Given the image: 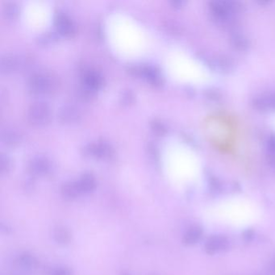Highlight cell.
Segmentation results:
<instances>
[{"mask_svg": "<svg viewBox=\"0 0 275 275\" xmlns=\"http://www.w3.org/2000/svg\"><path fill=\"white\" fill-rule=\"evenodd\" d=\"M27 86L32 93L44 95L50 92L52 89V78L45 73H35L30 76Z\"/></svg>", "mask_w": 275, "mask_h": 275, "instance_id": "7a4b0ae2", "label": "cell"}, {"mask_svg": "<svg viewBox=\"0 0 275 275\" xmlns=\"http://www.w3.org/2000/svg\"><path fill=\"white\" fill-rule=\"evenodd\" d=\"M20 9L18 5L15 2H8L3 7V14L5 17L9 20H14L18 16Z\"/></svg>", "mask_w": 275, "mask_h": 275, "instance_id": "2e32d148", "label": "cell"}, {"mask_svg": "<svg viewBox=\"0 0 275 275\" xmlns=\"http://www.w3.org/2000/svg\"><path fill=\"white\" fill-rule=\"evenodd\" d=\"M229 240L223 235H215L207 239L205 243V252L207 254H216L217 252L227 250L229 247Z\"/></svg>", "mask_w": 275, "mask_h": 275, "instance_id": "5b68a950", "label": "cell"}, {"mask_svg": "<svg viewBox=\"0 0 275 275\" xmlns=\"http://www.w3.org/2000/svg\"><path fill=\"white\" fill-rule=\"evenodd\" d=\"M80 191L82 193H90L96 187V179L95 176L91 173H85L77 181Z\"/></svg>", "mask_w": 275, "mask_h": 275, "instance_id": "4fadbf2b", "label": "cell"}, {"mask_svg": "<svg viewBox=\"0 0 275 275\" xmlns=\"http://www.w3.org/2000/svg\"><path fill=\"white\" fill-rule=\"evenodd\" d=\"M134 100L135 95L132 90L125 89V90L121 91V95H120V101L122 104H132V102H134Z\"/></svg>", "mask_w": 275, "mask_h": 275, "instance_id": "ac0fdd59", "label": "cell"}, {"mask_svg": "<svg viewBox=\"0 0 275 275\" xmlns=\"http://www.w3.org/2000/svg\"><path fill=\"white\" fill-rule=\"evenodd\" d=\"M95 94H96L95 90L83 84L78 90V96H79L80 98L83 100H92L95 97Z\"/></svg>", "mask_w": 275, "mask_h": 275, "instance_id": "ffe728a7", "label": "cell"}, {"mask_svg": "<svg viewBox=\"0 0 275 275\" xmlns=\"http://www.w3.org/2000/svg\"><path fill=\"white\" fill-rule=\"evenodd\" d=\"M254 230H252V228H248V229L245 230L243 233H242V237H243L244 241H247V242L252 241L254 239Z\"/></svg>", "mask_w": 275, "mask_h": 275, "instance_id": "7402d4cb", "label": "cell"}, {"mask_svg": "<svg viewBox=\"0 0 275 275\" xmlns=\"http://www.w3.org/2000/svg\"><path fill=\"white\" fill-rule=\"evenodd\" d=\"M1 140L5 146H15L21 142V135L13 127H6L1 132Z\"/></svg>", "mask_w": 275, "mask_h": 275, "instance_id": "8fae6325", "label": "cell"}, {"mask_svg": "<svg viewBox=\"0 0 275 275\" xmlns=\"http://www.w3.org/2000/svg\"><path fill=\"white\" fill-rule=\"evenodd\" d=\"M62 196L69 200H73L82 194L77 182H68L64 183L62 187Z\"/></svg>", "mask_w": 275, "mask_h": 275, "instance_id": "5bb4252c", "label": "cell"}, {"mask_svg": "<svg viewBox=\"0 0 275 275\" xmlns=\"http://www.w3.org/2000/svg\"><path fill=\"white\" fill-rule=\"evenodd\" d=\"M132 72L135 75H142L146 77L149 82L155 86H159L162 83V77L159 71L152 66H134Z\"/></svg>", "mask_w": 275, "mask_h": 275, "instance_id": "8992f818", "label": "cell"}, {"mask_svg": "<svg viewBox=\"0 0 275 275\" xmlns=\"http://www.w3.org/2000/svg\"><path fill=\"white\" fill-rule=\"evenodd\" d=\"M274 266H275V261H274Z\"/></svg>", "mask_w": 275, "mask_h": 275, "instance_id": "d4e9b609", "label": "cell"}, {"mask_svg": "<svg viewBox=\"0 0 275 275\" xmlns=\"http://www.w3.org/2000/svg\"><path fill=\"white\" fill-rule=\"evenodd\" d=\"M55 26L57 32L64 37H73L76 32V26L71 17L63 12H58L55 16Z\"/></svg>", "mask_w": 275, "mask_h": 275, "instance_id": "277c9868", "label": "cell"}, {"mask_svg": "<svg viewBox=\"0 0 275 275\" xmlns=\"http://www.w3.org/2000/svg\"><path fill=\"white\" fill-rule=\"evenodd\" d=\"M52 275H72L71 270L66 267H59L55 270Z\"/></svg>", "mask_w": 275, "mask_h": 275, "instance_id": "603a6c76", "label": "cell"}, {"mask_svg": "<svg viewBox=\"0 0 275 275\" xmlns=\"http://www.w3.org/2000/svg\"><path fill=\"white\" fill-rule=\"evenodd\" d=\"M21 66V58L12 53L3 55L0 60V71H2V73H12L18 70Z\"/></svg>", "mask_w": 275, "mask_h": 275, "instance_id": "9c48e42d", "label": "cell"}, {"mask_svg": "<svg viewBox=\"0 0 275 275\" xmlns=\"http://www.w3.org/2000/svg\"><path fill=\"white\" fill-rule=\"evenodd\" d=\"M30 173L36 176H44L48 175L51 171L50 160L44 156H37L30 161L28 165Z\"/></svg>", "mask_w": 275, "mask_h": 275, "instance_id": "52a82bcc", "label": "cell"}, {"mask_svg": "<svg viewBox=\"0 0 275 275\" xmlns=\"http://www.w3.org/2000/svg\"><path fill=\"white\" fill-rule=\"evenodd\" d=\"M103 78L102 75L95 70H87L82 75V84L95 91L102 87Z\"/></svg>", "mask_w": 275, "mask_h": 275, "instance_id": "30bf717a", "label": "cell"}, {"mask_svg": "<svg viewBox=\"0 0 275 275\" xmlns=\"http://www.w3.org/2000/svg\"><path fill=\"white\" fill-rule=\"evenodd\" d=\"M271 147L273 148V150H275V137H274L273 138L271 139Z\"/></svg>", "mask_w": 275, "mask_h": 275, "instance_id": "cb8c5ba5", "label": "cell"}, {"mask_svg": "<svg viewBox=\"0 0 275 275\" xmlns=\"http://www.w3.org/2000/svg\"><path fill=\"white\" fill-rule=\"evenodd\" d=\"M202 228L199 225H195L190 227L187 232H185L182 238V242L186 246H194L198 243L200 239L202 238Z\"/></svg>", "mask_w": 275, "mask_h": 275, "instance_id": "7c38bea8", "label": "cell"}, {"mask_svg": "<svg viewBox=\"0 0 275 275\" xmlns=\"http://www.w3.org/2000/svg\"><path fill=\"white\" fill-rule=\"evenodd\" d=\"M123 275H127V274H124Z\"/></svg>", "mask_w": 275, "mask_h": 275, "instance_id": "484cf974", "label": "cell"}, {"mask_svg": "<svg viewBox=\"0 0 275 275\" xmlns=\"http://www.w3.org/2000/svg\"><path fill=\"white\" fill-rule=\"evenodd\" d=\"M151 127L156 133H158V134H162L166 130L164 125L158 121H153L151 122Z\"/></svg>", "mask_w": 275, "mask_h": 275, "instance_id": "44dd1931", "label": "cell"}, {"mask_svg": "<svg viewBox=\"0 0 275 275\" xmlns=\"http://www.w3.org/2000/svg\"><path fill=\"white\" fill-rule=\"evenodd\" d=\"M53 237L60 245H67L71 240V232L67 227L57 226L53 231Z\"/></svg>", "mask_w": 275, "mask_h": 275, "instance_id": "9a60e30c", "label": "cell"}, {"mask_svg": "<svg viewBox=\"0 0 275 275\" xmlns=\"http://www.w3.org/2000/svg\"><path fill=\"white\" fill-rule=\"evenodd\" d=\"M12 160L4 153H1L0 156V171L2 174H7L12 169Z\"/></svg>", "mask_w": 275, "mask_h": 275, "instance_id": "d6986e66", "label": "cell"}, {"mask_svg": "<svg viewBox=\"0 0 275 275\" xmlns=\"http://www.w3.org/2000/svg\"><path fill=\"white\" fill-rule=\"evenodd\" d=\"M87 154L99 159H111L114 156V149L109 143L104 141H99L89 144L85 148Z\"/></svg>", "mask_w": 275, "mask_h": 275, "instance_id": "3957f363", "label": "cell"}, {"mask_svg": "<svg viewBox=\"0 0 275 275\" xmlns=\"http://www.w3.org/2000/svg\"><path fill=\"white\" fill-rule=\"evenodd\" d=\"M19 263L25 268H33L37 265V261L33 255L24 252L19 257Z\"/></svg>", "mask_w": 275, "mask_h": 275, "instance_id": "e0dca14e", "label": "cell"}, {"mask_svg": "<svg viewBox=\"0 0 275 275\" xmlns=\"http://www.w3.org/2000/svg\"><path fill=\"white\" fill-rule=\"evenodd\" d=\"M80 117V110L75 105H64L58 112V118L64 123H75L79 120Z\"/></svg>", "mask_w": 275, "mask_h": 275, "instance_id": "ba28073f", "label": "cell"}, {"mask_svg": "<svg viewBox=\"0 0 275 275\" xmlns=\"http://www.w3.org/2000/svg\"><path fill=\"white\" fill-rule=\"evenodd\" d=\"M51 107L48 102L38 100L32 102L27 109V119L32 125L41 126L48 123L51 119Z\"/></svg>", "mask_w": 275, "mask_h": 275, "instance_id": "6da1fadb", "label": "cell"}]
</instances>
